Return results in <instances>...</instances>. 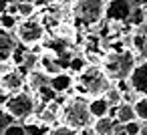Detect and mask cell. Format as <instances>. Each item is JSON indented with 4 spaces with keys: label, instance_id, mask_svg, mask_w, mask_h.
<instances>
[{
    "label": "cell",
    "instance_id": "obj_1",
    "mask_svg": "<svg viewBox=\"0 0 147 135\" xmlns=\"http://www.w3.org/2000/svg\"><path fill=\"white\" fill-rule=\"evenodd\" d=\"M103 75L109 79V83H121L127 81L131 71L135 69V55L131 51H117L109 53L103 59Z\"/></svg>",
    "mask_w": 147,
    "mask_h": 135
},
{
    "label": "cell",
    "instance_id": "obj_2",
    "mask_svg": "<svg viewBox=\"0 0 147 135\" xmlns=\"http://www.w3.org/2000/svg\"><path fill=\"white\" fill-rule=\"evenodd\" d=\"M61 117H63V125L75 131L91 127V121H93L89 113V105L83 97H71L65 105H61Z\"/></svg>",
    "mask_w": 147,
    "mask_h": 135
},
{
    "label": "cell",
    "instance_id": "obj_3",
    "mask_svg": "<svg viewBox=\"0 0 147 135\" xmlns=\"http://www.w3.org/2000/svg\"><path fill=\"white\" fill-rule=\"evenodd\" d=\"M77 85L83 87L85 95H91V99H97V97H103L109 89H111V83L109 79L103 75V69L97 67V65H89L85 69L79 71L77 75Z\"/></svg>",
    "mask_w": 147,
    "mask_h": 135
},
{
    "label": "cell",
    "instance_id": "obj_4",
    "mask_svg": "<svg viewBox=\"0 0 147 135\" xmlns=\"http://www.w3.org/2000/svg\"><path fill=\"white\" fill-rule=\"evenodd\" d=\"M4 111L12 119H28L34 113V97L30 93H26V91L14 93L4 103Z\"/></svg>",
    "mask_w": 147,
    "mask_h": 135
},
{
    "label": "cell",
    "instance_id": "obj_5",
    "mask_svg": "<svg viewBox=\"0 0 147 135\" xmlns=\"http://www.w3.org/2000/svg\"><path fill=\"white\" fill-rule=\"evenodd\" d=\"M16 36L26 47H36L45 36V24L40 18H26L16 24Z\"/></svg>",
    "mask_w": 147,
    "mask_h": 135
},
{
    "label": "cell",
    "instance_id": "obj_6",
    "mask_svg": "<svg viewBox=\"0 0 147 135\" xmlns=\"http://www.w3.org/2000/svg\"><path fill=\"white\" fill-rule=\"evenodd\" d=\"M105 6H107V2H101V0H79V2H73L75 14L85 22H99L105 16Z\"/></svg>",
    "mask_w": 147,
    "mask_h": 135
},
{
    "label": "cell",
    "instance_id": "obj_7",
    "mask_svg": "<svg viewBox=\"0 0 147 135\" xmlns=\"http://www.w3.org/2000/svg\"><path fill=\"white\" fill-rule=\"evenodd\" d=\"M127 85L133 93H137L141 97H147V61L135 65V69L131 71V75L127 79Z\"/></svg>",
    "mask_w": 147,
    "mask_h": 135
},
{
    "label": "cell",
    "instance_id": "obj_8",
    "mask_svg": "<svg viewBox=\"0 0 147 135\" xmlns=\"http://www.w3.org/2000/svg\"><path fill=\"white\" fill-rule=\"evenodd\" d=\"M24 85V77L18 69H8L2 73L0 77V91H4L6 95H14V93H20Z\"/></svg>",
    "mask_w": 147,
    "mask_h": 135
},
{
    "label": "cell",
    "instance_id": "obj_9",
    "mask_svg": "<svg viewBox=\"0 0 147 135\" xmlns=\"http://www.w3.org/2000/svg\"><path fill=\"white\" fill-rule=\"evenodd\" d=\"M16 51V41L14 36L4 30V28H0V65H4L6 61H10L12 53Z\"/></svg>",
    "mask_w": 147,
    "mask_h": 135
},
{
    "label": "cell",
    "instance_id": "obj_10",
    "mask_svg": "<svg viewBox=\"0 0 147 135\" xmlns=\"http://www.w3.org/2000/svg\"><path fill=\"white\" fill-rule=\"evenodd\" d=\"M131 8H133L131 2H107V6H105V16L123 20L125 16H129Z\"/></svg>",
    "mask_w": 147,
    "mask_h": 135
},
{
    "label": "cell",
    "instance_id": "obj_11",
    "mask_svg": "<svg viewBox=\"0 0 147 135\" xmlns=\"http://www.w3.org/2000/svg\"><path fill=\"white\" fill-rule=\"evenodd\" d=\"M26 83H28V87H30L34 93H38L40 89H45V87L51 85V77H47L40 69H34V71H28Z\"/></svg>",
    "mask_w": 147,
    "mask_h": 135
},
{
    "label": "cell",
    "instance_id": "obj_12",
    "mask_svg": "<svg viewBox=\"0 0 147 135\" xmlns=\"http://www.w3.org/2000/svg\"><path fill=\"white\" fill-rule=\"evenodd\" d=\"M87 105H89V113H91V117L93 119H101V117H107V113H109V105H107V101L103 99V97H97V99H91V101H87Z\"/></svg>",
    "mask_w": 147,
    "mask_h": 135
},
{
    "label": "cell",
    "instance_id": "obj_13",
    "mask_svg": "<svg viewBox=\"0 0 147 135\" xmlns=\"http://www.w3.org/2000/svg\"><path fill=\"white\" fill-rule=\"evenodd\" d=\"M131 121H137L135 119V113H133V103H121L115 111V123L119 125H127Z\"/></svg>",
    "mask_w": 147,
    "mask_h": 135
},
{
    "label": "cell",
    "instance_id": "obj_14",
    "mask_svg": "<svg viewBox=\"0 0 147 135\" xmlns=\"http://www.w3.org/2000/svg\"><path fill=\"white\" fill-rule=\"evenodd\" d=\"M59 115H61V105H59L57 101H51V103H47L45 109L38 113V121H40V123H53Z\"/></svg>",
    "mask_w": 147,
    "mask_h": 135
},
{
    "label": "cell",
    "instance_id": "obj_15",
    "mask_svg": "<svg viewBox=\"0 0 147 135\" xmlns=\"http://www.w3.org/2000/svg\"><path fill=\"white\" fill-rule=\"evenodd\" d=\"M91 127H93V133L95 135H113L115 121L109 119V117H101V119H95Z\"/></svg>",
    "mask_w": 147,
    "mask_h": 135
},
{
    "label": "cell",
    "instance_id": "obj_16",
    "mask_svg": "<svg viewBox=\"0 0 147 135\" xmlns=\"http://www.w3.org/2000/svg\"><path fill=\"white\" fill-rule=\"evenodd\" d=\"M36 12L34 8V2H16V16H20L22 20L26 18H32Z\"/></svg>",
    "mask_w": 147,
    "mask_h": 135
},
{
    "label": "cell",
    "instance_id": "obj_17",
    "mask_svg": "<svg viewBox=\"0 0 147 135\" xmlns=\"http://www.w3.org/2000/svg\"><path fill=\"white\" fill-rule=\"evenodd\" d=\"M133 113H135V119L147 121V97L135 99V103H133Z\"/></svg>",
    "mask_w": 147,
    "mask_h": 135
},
{
    "label": "cell",
    "instance_id": "obj_18",
    "mask_svg": "<svg viewBox=\"0 0 147 135\" xmlns=\"http://www.w3.org/2000/svg\"><path fill=\"white\" fill-rule=\"evenodd\" d=\"M103 99L107 101V105H109V107H119V105L123 103V95L119 93V89H117V87H111V89L103 95Z\"/></svg>",
    "mask_w": 147,
    "mask_h": 135
},
{
    "label": "cell",
    "instance_id": "obj_19",
    "mask_svg": "<svg viewBox=\"0 0 147 135\" xmlns=\"http://www.w3.org/2000/svg\"><path fill=\"white\" fill-rule=\"evenodd\" d=\"M10 125H14V119H12L4 109H0V135H4Z\"/></svg>",
    "mask_w": 147,
    "mask_h": 135
},
{
    "label": "cell",
    "instance_id": "obj_20",
    "mask_svg": "<svg viewBox=\"0 0 147 135\" xmlns=\"http://www.w3.org/2000/svg\"><path fill=\"white\" fill-rule=\"evenodd\" d=\"M47 135H79V131H75L71 127H65V125H57L51 131H47Z\"/></svg>",
    "mask_w": 147,
    "mask_h": 135
},
{
    "label": "cell",
    "instance_id": "obj_21",
    "mask_svg": "<svg viewBox=\"0 0 147 135\" xmlns=\"http://www.w3.org/2000/svg\"><path fill=\"white\" fill-rule=\"evenodd\" d=\"M16 24H18V20L14 16H10V14H2V16H0V28L10 30V28H16Z\"/></svg>",
    "mask_w": 147,
    "mask_h": 135
},
{
    "label": "cell",
    "instance_id": "obj_22",
    "mask_svg": "<svg viewBox=\"0 0 147 135\" xmlns=\"http://www.w3.org/2000/svg\"><path fill=\"white\" fill-rule=\"evenodd\" d=\"M139 129H141L139 121H131V123L123 125V131H125V135H137V133H139Z\"/></svg>",
    "mask_w": 147,
    "mask_h": 135
},
{
    "label": "cell",
    "instance_id": "obj_23",
    "mask_svg": "<svg viewBox=\"0 0 147 135\" xmlns=\"http://www.w3.org/2000/svg\"><path fill=\"white\" fill-rule=\"evenodd\" d=\"M4 135H26V133H24V127H20V125L14 123V125H10V127L6 129Z\"/></svg>",
    "mask_w": 147,
    "mask_h": 135
},
{
    "label": "cell",
    "instance_id": "obj_24",
    "mask_svg": "<svg viewBox=\"0 0 147 135\" xmlns=\"http://www.w3.org/2000/svg\"><path fill=\"white\" fill-rule=\"evenodd\" d=\"M6 8H8V2L0 0V16H2V14H6Z\"/></svg>",
    "mask_w": 147,
    "mask_h": 135
},
{
    "label": "cell",
    "instance_id": "obj_25",
    "mask_svg": "<svg viewBox=\"0 0 147 135\" xmlns=\"http://www.w3.org/2000/svg\"><path fill=\"white\" fill-rule=\"evenodd\" d=\"M79 135H95V133H93V127H85L79 131Z\"/></svg>",
    "mask_w": 147,
    "mask_h": 135
},
{
    "label": "cell",
    "instance_id": "obj_26",
    "mask_svg": "<svg viewBox=\"0 0 147 135\" xmlns=\"http://www.w3.org/2000/svg\"><path fill=\"white\" fill-rule=\"evenodd\" d=\"M137 135H147V123L145 125H141V129H139V133Z\"/></svg>",
    "mask_w": 147,
    "mask_h": 135
},
{
    "label": "cell",
    "instance_id": "obj_27",
    "mask_svg": "<svg viewBox=\"0 0 147 135\" xmlns=\"http://www.w3.org/2000/svg\"><path fill=\"white\" fill-rule=\"evenodd\" d=\"M2 73H4V65H0V77H2Z\"/></svg>",
    "mask_w": 147,
    "mask_h": 135
}]
</instances>
